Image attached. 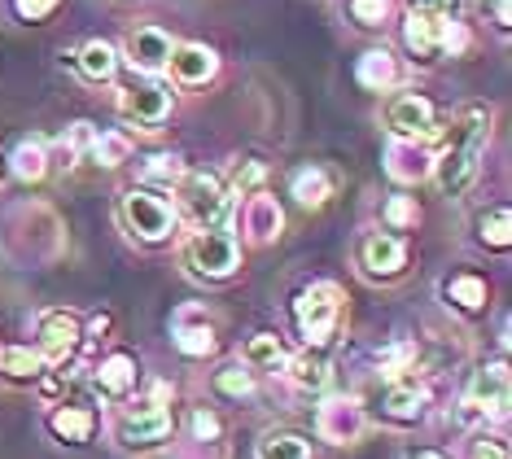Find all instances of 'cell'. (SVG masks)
<instances>
[{"label": "cell", "mask_w": 512, "mask_h": 459, "mask_svg": "<svg viewBox=\"0 0 512 459\" xmlns=\"http://www.w3.org/2000/svg\"><path fill=\"white\" fill-rule=\"evenodd\" d=\"M486 136H491V110H486V105H464L456 119H451L447 149H442V158L434 167L442 193H464V188L473 184Z\"/></svg>", "instance_id": "obj_1"}, {"label": "cell", "mask_w": 512, "mask_h": 459, "mask_svg": "<svg viewBox=\"0 0 512 459\" xmlns=\"http://www.w3.org/2000/svg\"><path fill=\"white\" fill-rule=\"evenodd\" d=\"M184 263L193 267V276H211V280L232 276V267H237V241L224 237V232L202 228L184 245Z\"/></svg>", "instance_id": "obj_2"}, {"label": "cell", "mask_w": 512, "mask_h": 459, "mask_svg": "<svg viewBox=\"0 0 512 459\" xmlns=\"http://www.w3.org/2000/svg\"><path fill=\"white\" fill-rule=\"evenodd\" d=\"M123 219H127V228L145 241H162L171 232V223H176L171 206L149 193V188H127L123 193Z\"/></svg>", "instance_id": "obj_3"}, {"label": "cell", "mask_w": 512, "mask_h": 459, "mask_svg": "<svg viewBox=\"0 0 512 459\" xmlns=\"http://www.w3.org/2000/svg\"><path fill=\"white\" fill-rule=\"evenodd\" d=\"M294 315H298L302 337H307L311 346H324V341H329V333H333V324H337V289H333V285H311V289H302Z\"/></svg>", "instance_id": "obj_4"}, {"label": "cell", "mask_w": 512, "mask_h": 459, "mask_svg": "<svg viewBox=\"0 0 512 459\" xmlns=\"http://www.w3.org/2000/svg\"><path fill=\"white\" fill-rule=\"evenodd\" d=\"M180 197H184V210H189V219L197 228H215V223L228 215V197L215 175H189V180L180 184Z\"/></svg>", "instance_id": "obj_5"}, {"label": "cell", "mask_w": 512, "mask_h": 459, "mask_svg": "<svg viewBox=\"0 0 512 459\" xmlns=\"http://www.w3.org/2000/svg\"><path fill=\"white\" fill-rule=\"evenodd\" d=\"M171 433V411L167 407H136L119 420V442L127 451H149Z\"/></svg>", "instance_id": "obj_6"}, {"label": "cell", "mask_w": 512, "mask_h": 459, "mask_svg": "<svg viewBox=\"0 0 512 459\" xmlns=\"http://www.w3.org/2000/svg\"><path fill=\"white\" fill-rule=\"evenodd\" d=\"M171 35L162 31V27H136L132 35H127V44H123V53H127V62H132L136 70H162L167 66V57H171Z\"/></svg>", "instance_id": "obj_7"}, {"label": "cell", "mask_w": 512, "mask_h": 459, "mask_svg": "<svg viewBox=\"0 0 512 459\" xmlns=\"http://www.w3.org/2000/svg\"><path fill=\"white\" fill-rule=\"evenodd\" d=\"M119 110L127 114V119L154 127L171 114V97H167V88H158V84H136V88H123Z\"/></svg>", "instance_id": "obj_8"}, {"label": "cell", "mask_w": 512, "mask_h": 459, "mask_svg": "<svg viewBox=\"0 0 512 459\" xmlns=\"http://www.w3.org/2000/svg\"><path fill=\"white\" fill-rule=\"evenodd\" d=\"M364 433V411L351 398H333L320 407V438L324 442H355Z\"/></svg>", "instance_id": "obj_9"}, {"label": "cell", "mask_w": 512, "mask_h": 459, "mask_svg": "<svg viewBox=\"0 0 512 459\" xmlns=\"http://www.w3.org/2000/svg\"><path fill=\"white\" fill-rule=\"evenodd\" d=\"M386 123L394 136H434V105L425 97H399L386 110Z\"/></svg>", "instance_id": "obj_10"}, {"label": "cell", "mask_w": 512, "mask_h": 459, "mask_svg": "<svg viewBox=\"0 0 512 459\" xmlns=\"http://www.w3.org/2000/svg\"><path fill=\"white\" fill-rule=\"evenodd\" d=\"M464 407H473L477 416H486V411H504L508 407V368L504 363H491V368H482L473 376V385H469V403Z\"/></svg>", "instance_id": "obj_11"}, {"label": "cell", "mask_w": 512, "mask_h": 459, "mask_svg": "<svg viewBox=\"0 0 512 459\" xmlns=\"http://www.w3.org/2000/svg\"><path fill=\"white\" fill-rule=\"evenodd\" d=\"M167 66L180 84H206V79L219 70V57L206 49V44H176L167 57Z\"/></svg>", "instance_id": "obj_12"}, {"label": "cell", "mask_w": 512, "mask_h": 459, "mask_svg": "<svg viewBox=\"0 0 512 459\" xmlns=\"http://www.w3.org/2000/svg\"><path fill=\"white\" fill-rule=\"evenodd\" d=\"M359 258H364V267L372 276H399L403 263H407V250H403L399 237H368Z\"/></svg>", "instance_id": "obj_13"}, {"label": "cell", "mask_w": 512, "mask_h": 459, "mask_svg": "<svg viewBox=\"0 0 512 459\" xmlns=\"http://www.w3.org/2000/svg\"><path fill=\"white\" fill-rule=\"evenodd\" d=\"M442 22H447V18L412 14V9H407V27H403L407 49H412L416 57H434V53H438V44H442Z\"/></svg>", "instance_id": "obj_14"}, {"label": "cell", "mask_w": 512, "mask_h": 459, "mask_svg": "<svg viewBox=\"0 0 512 459\" xmlns=\"http://www.w3.org/2000/svg\"><path fill=\"white\" fill-rule=\"evenodd\" d=\"M75 341H79V324L71 320V315H49V320H44V346H40V359L62 363V359L75 350Z\"/></svg>", "instance_id": "obj_15"}, {"label": "cell", "mask_w": 512, "mask_h": 459, "mask_svg": "<svg viewBox=\"0 0 512 459\" xmlns=\"http://www.w3.org/2000/svg\"><path fill=\"white\" fill-rule=\"evenodd\" d=\"M359 84L372 88V92H386L399 84V62H394V53L386 49H368L359 57Z\"/></svg>", "instance_id": "obj_16"}, {"label": "cell", "mask_w": 512, "mask_h": 459, "mask_svg": "<svg viewBox=\"0 0 512 459\" xmlns=\"http://www.w3.org/2000/svg\"><path fill=\"white\" fill-rule=\"evenodd\" d=\"M421 407H425V394L416 390V385L390 381L386 390H381V411L394 416V420H416V416H421Z\"/></svg>", "instance_id": "obj_17"}, {"label": "cell", "mask_w": 512, "mask_h": 459, "mask_svg": "<svg viewBox=\"0 0 512 459\" xmlns=\"http://www.w3.org/2000/svg\"><path fill=\"white\" fill-rule=\"evenodd\" d=\"M79 70H84L88 79H110L114 75V66H119V57H114V49L106 40H92V44H84V49H79Z\"/></svg>", "instance_id": "obj_18"}, {"label": "cell", "mask_w": 512, "mask_h": 459, "mask_svg": "<svg viewBox=\"0 0 512 459\" xmlns=\"http://www.w3.org/2000/svg\"><path fill=\"white\" fill-rule=\"evenodd\" d=\"M259 459H311V446L298 433H263L259 442Z\"/></svg>", "instance_id": "obj_19"}, {"label": "cell", "mask_w": 512, "mask_h": 459, "mask_svg": "<svg viewBox=\"0 0 512 459\" xmlns=\"http://www.w3.org/2000/svg\"><path fill=\"white\" fill-rule=\"evenodd\" d=\"M136 385V363L127 355H110L106 363H101V390L110 394H127Z\"/></svg>", "instance_id": "obj_20"}, {"label": "cell", "mask_w": 512, "mask_h": 459, "mask_svg": "<svg viewBox=\"0 0 512 459\" xmlns=\"http://www.w3.org/2000/svg\"><path fill=\"white\" fill-rule=\"evenodd\" d=\"M289 376H294V385H302V390H324L329 385V363L316 355H298V359H289Z\"/></svg>", "instance_id": "obj_21"}, {"label": "cell", "mask_w": 512, "mask_h": 459, "mask_svg": "<svg viewBox=\"0 0 512 459\" xmlns=\"http://www.w3.org/2000/svg\"><path fill=\"white\" fill-rule=\"evenodd\" d=\"M53 429L62 433L66 442H88L92 438V416H88L84 407H62L53 416Z\"/></svg>", "instance_id": "obj_22"}, {"label": "cell", "mask_w": 512, "mask_h": 459, "mask_svg": "<svg viewBox=\"0 0 512 459\" xmlns=\"http://www.w3.org/2000/svg\"><path fill=\"white\" fill-rule=\"evenodd\" d=\"M294 197L302 206H320L324 197H329V175L324 171H302L294 180Z\"/></svg>", "instance_id": "obj_23"}, {"label": "cell", "mask_w": 512, "mask_h": 459, "mask_svg": "<svg viewBox=\"0 0 512 459\" xmlns=\"http://www.w3.org/2000/svg\"><path fill=\"white\" fill-rule=\"evenodd\" d=\"M44 145L36 140V145H18V153H14V171H18V180H40L44 175Z\"/></svg>", "instance_id": "obj_24"}, {"label": "cell", "mask_w": 512, "mask_h": 459, "mask_svg": "<svg viewBox=\"0 0 512 459\" xmlns=\"http://www.w3.org/2000/svg\"><path fill=\"white\" fill-rule=\"evenodd\" d=\"M447 293H451V298H456V302L464 306V311H477V306L486 302V285H482V280H477V276H456V280H451V285H447Z\"/></svg>", "instance_id": "obj_25"}, {"label": "cell", "mask_w": 512, "mask_h": 459, "mask_svg": "<svg viewBox=\"0 0 512 459\" xmlns=\"http://www.w3.org/2000/svg\"><path fill=\"white\" fill-rule=\"evenodd\" d=\"M176 346L184 350V355H211L215 350V337H211V328H176Z\"/></svg>", "instance_id": "obj_26"}, {"label": "cell", "mask_w": 512, "mask_h": 459, "mask_svg": "<svg viewBox=\"0 0 512 459\" xmlns=\"http://www.w3.org/2000/svg\"><path fill=\"white\" fill-rule=\"evenodd\" d=\"M390 0H351V14L359 27H381V22L390 18Z\"/></svg>", "instance_id": "obj_27"}, {"label": "cell", "mask_w": 512, "mask_h": 459, "mask_svg": "<svg viewBox=\"0 0 512 459\" xmlns=\"http://www.w3.org/2000/svg\"><path fill=\"white\" fill-rule=\"evenodd\" d=\"M40 363H44V359L36 355V350H22V346L5 350V372H9V376H36Z\"/></svg>", "instance_id": "obj_28"}, {"label": "cell", "mask_w": 512, "mask_h": 459, "mask_svg": "<svg viewBox=\"0 0 512 459\" xmlns=\"http://www.w3.org/2000/svg\"><path fill=\"white\" fill-rule=\"evenodd\" d=\"M508 228H512V215H508V210H495L491 219H482V241L495 245V250H504V245H508Z\"/></svg>", "instance_id": "obj_29"}, {"label": "cell", "mask_w": 512, "mask_h": 459, "mask_svg": "<svg viewBox=\"0 0 512 459\" xmlns=\"http://www.w3.org/2000/svg\"><path fill=\"white\" fill-rule=\"evenodd\" d=\"M215 390H219V394H232V398L250 394V372H241V368H224V372L215 376Z\"/></svg>", "instance_id": "obj_30"}, {"label": "cell", "mask_w": 512, "mask_h": 459, "mask_svg": "<svg viewBox=\"0 0 512 459\" xmlns=\"http://www.w3.org/2000/svg\"><path fill=\"white\" fill-rule=\"evenodd\" d=\"M246 359L250 363H281L285 359L281 355V341H276V337H254L246 346Z\"/></svg>", "instance_id": "obj_31"}, {"label": "cell", "mask_w": 512, "mask_h": 459, "mask_svg": "<svg viewBox=\"0 0 512 459\" xmlns=\"http://www.w3.org/2000/svg\"><path fill=\"white\" fill-rule=\"evenodd\" d=\"M145 175H149V180H180V158H171V153H158V158H149Z\"/></svg>", "instance_id": "obj_32"}, {"label": "cell", "mask_w": 512, "mask_h": 459, "mask_svg": "<svg viewBox=\"0 0 512 459\" xmlns=\"http://www.w3.org/2000/svg\"><path fill=\"white\" fill-rule=\"evenodd\" d=\"M57 5H62V0H14V9H18V14L27 18V22H40V18H49Z\"/></svg>", "instance_id": "obj_33"}, {"label": "cell", "mask_w": 512, "mask_h": 459, "mask_svg": "<svg viewBox=\"0 0 512 459\" xmlns=\"http://www.w3.org/2000/svg\"><path fill=\"white\" fill-rule=\"evenodd\" d=\"M123 153H127V145L119 136H106V140H97V158L106 162V167H119L123 162Z\"/></svg>", "instance_id": "obj_34"}, {"label": "cell", "mask_w": 512, "mask_h": 459, "mask_svg": "<svg viewBox=\"0 0 512 459\" xmlns=\"http://www.w3.org/2000/svg\"><path fill=\"white\" fill-rule=\"evenodd\" d=\"M193 433H197V438H219V420L206 416V411H197V416H193Z\"/></svg>", "instance_id": "obj_35"}, {"label": "cell", "mask_w": 512, "mask_h": 459, "mask_svg": "<svg viewBox=\"0 0 512 459\" xmlns=\"http://www.w3.org/2000/svg\"><path fill=\"white\" fill-rule=\"evenodd\" d=\"M390 219L394 223H412L416 219V206L407 202V197H394V202H390Z\"/></svg>", "instance_id": "obj_36"}, {"label": "cell", "mask_w": 512, "mask_h": 459, "mask_svg": "<svg viewBox=\"0 0 512 459\" xmlns=\"http://www.w3.org/2000/svg\"><path fill=\"white\" fill-rule=\"evenodd\" d=\"M473 459H508V451H504V442H477Z\"/></svg>", "instance_id": "obj_37"}, {"label": "cell", "mask_w": 512, "mask_h": 459, "mask_svg": "<svg viewBox=\"0 0 512 459\" xmlns=\"http://www.w3.org/2000/svg\"><path fill=\"white\" fill-rule=\"evenodd\" d=\"M259 180H263V167H259V162H254V167H246V175H237L241 188H246V184H259Z\"/></svg>", "instance_id": "obj_38"}, {"label": "cell", "mask_w": 512, "mask_h": 459, "mask_svg": "<svg viewBox=\"0 0 512 459\" xmlns=\"http://www.w3.org/2000/svg\"><path fill=\"white\" fill-rule=\"evenodd\" d=\"M407 459H438V455H429V451H421V455H407Z\"/></svg>", "instance_id": "obj_39"}]
</instances>
